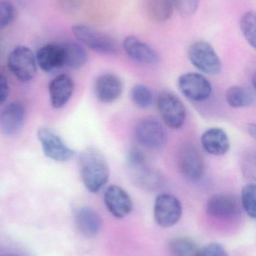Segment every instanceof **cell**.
<instances>
[{
  "label": "cell",
  "mask_w": 256,
  "mask_h": 256,
  "mask_svg": "<svg viewBox=\"0 0 256 256\" xmlns=\"http://www.w3.org/2000/svg\"><path fill=\"white\" fill-rule=\"evenodd\" d=\"M79 166L83 183L90 192H99L109 179L108 162L98 149L90 148L81 152Z\"/></svg>",
  "instance_id": "cell-1"
},
{
  "label": "cell",
  "mask_w": 256,
  "mask_h": 256,
  "mask_svg": "<svg viewBox=\"0 0 256 256\" xmlns=\"http://www.w3.org/2000/svg\"><path fill=\"white\" fill-rule=\"evenodd\" d=\"M72 32L83 44L95 52L105 55H114L118 52L117 40L109 34L84 24L72 26Z\"/></svg>",
  "instance_id": "cell-2"
},
{
  "label": "cell",
  "mask_w": 256,
  "mask_h": 256,
  "mask_svg": "<svg viewBox=\"0 0 256 256\" xmlns=\"http://www.w3.org/2000/svg\"><path fill=\"white\" fill-rule=\"evenodd\" d=\"M188 57L191 63L202 73L216 75L222 70V62L216 51L204 40H198L189 46Z\"/></svg>",
  "instance_id": "cell-3"
},
{
  "label": "cell",
  "mask_w": 256,
  "mask_h": 256,
  "mask_svg": "<svg viewBox=\"0 0 256 256\" xmlns=\"http://www.w3.org/2000/svg\"><path fill=\"white\" fill-rule=\"evenodd\" d=\"M8 67L20 81L29 82L37 70L36 56L27 46H17L8 57Z\"/></svg>",
  "instance_id": "cell-4"
},
{
  "label": "cell",
  "mask_w": 256,
  "mask_h": 256,
  "mask_svg": "<svg viewBox=\"0 0 256 256\" xmlns=\"http://www.w3.org/2000/svg\"><path fill=\"white\" fill-rule=\"evenodd\" d=\"M157 108L164 122L172 129H179L184 124L186 110L180 98L173 93L164 92L157 98Z\"/></svg>",
  "instance_id": "cell-5"
},
{
  "label": "cell",
  "mask_w": 256,
  "mask_h": 256,
  "mask_svg": "<svg viewBox=\"0 0 256 256\" xmlns=\"http://www.w3.org/2000/svg\"><path fill=\"white\" fill-rule=\"evenodd\" d=\"M135 134L142 146L150 149H158L166 142V132L160 122L153 117H146L138 122Z\"/></svg>",
  "instance_id": "cell-6"
},
{
  "label": "cell",
  "mask_w": 256,
  "mask_h": 256,
  "mask_svg": "<svg viewBox=\"0 0 256 256\" xmlns=\"http://www.w3.org/2000/svg\"><path fill=\"white\" fill-rule=\"evenodd\" d=\"M181 202L171 194H162L156 197L154 204V218L158 225L169 228L175 225L181 218Z\"/></svg>",
  "instance_id": "cell-7"
},
{
  "label": "cell",
  "mask_w": 256,
  "mask_h": 256,
  "mask_svg": "<svg viewBox=\"0 0 256 256\" xmlns=\"http://www.w3.org/2000/svg\"><path fill=\"white\" fill-rule=\"evenodd\" d=\"M177 84L182 94L193 102H201L207 100L213 91L211 84L207 78L195 72L181 75Z\"/></svg>",
  "instance_id": "cell-8"
},
{
  "label": "cell",
  "mask_w": 256,
  "mask_h": 256,
  "mask_svg": "<svg viewBox=\"0 0 256 256\" xmlns=\"http://www.w3.org/2000/svg\"><path fill=\"white\" fill-rule=\"evenodd\" d=\"M178 166L182 174L189 180H198L204 176V158L199 149L192 143L182 146L179 152Z\"/></svg>",
  "instance_id": "cell-9"
},
{
  "label": "cell",
  "mask_w": 256,
  "mask_h": 256,
  "mask_svg": "<svg viewBox=\"0 0 256 256\" xmlns=\"http://www.w3.org/2000/svg\"><path fill=\"white\" fill-rule=\"evenodd\" d=\"M37 135L44 153L48 158L58 162H66L75 156V152L50 128H41Z\"/></svg>",
  "instance_id": "cell-10"
},
{
  "label": "cell",
  "mask_w": 256,
  "mask_h": 256,
  "mask_svg": "<svg viewBox=\"0 0 256 256\" xmlns=\"http://www.w3.org/2000/svg\"><path fill=\"white\" fill-rule=\"evenodd\" d=\"M104 202L110 213L117 218H126L133 208L130 196L117 185H111L107 188L104 195Z\"/></svg>",
  "instance_id": "cell-11"
},
{
  "label": "cell",
  "mask_w": 256,
  "mask_h": 256,
  "mask_svg": "<svg viewBox=\"0 0 256 256\" xmlns=\"http://www.w3.org/2000/svg\"><path fill=\"white\" fill-rule=\"evenodd\" d=\"M122 80L115 74L106 73L96 79L95 92L99 102L111 104L117 100L123 93Z\"/></svg>",
  "instance_id": "cell-12"
},
{
  "label": "cell",
  "mask_w": 256,
  "mask_h": 256,
  "mask_svg": "<svg viewBox=\"0 0 256 256\" xmlns=\"http://www.w3.org/2000/svg\"><path fill=\"white\" fill-rule=\"evenodd\" d=\"M125 52L134 61L144 64H156L159 62V56L148 44L135 36H128L123 40Z\"/></svg>",
  "instance_id": "cell-13"
},
{
  "label": "cell",
  "mask_w": 256,
  "mask_h": 256,
  "mask_svg": "<svg viewBox=\"0 0 256 256\" xmlns=\"http://www.w3.org/2000/svg\"><path fill=\"white\" fill-rule=\"evenodd\" d=\"M207 212L216 219L229 220L238 214L240 207L234 197L226 194H216L207 201Z\"/></svg>",
  "instance_id": "cell-14"
},
{
  "label": "cell",
  "mask_w": 256,
  "mask_h": 256,
  "mask_svg": "<svg viewBox=\"0 0 256 256\" xmlns=\"http://www.w3.org/2000/svg\"><path fill=\"white\" fill-rule=\"evenodd\" d=\"M26 111L20 102H12L0 112V130L6 135L18 134L24 126Z\"/></svg>",
  "instance_id": "cell-15"
},
{
  "label": "cell",
  "mask_w": 256,
  "mask_h": 256,
  "mask_svg": "<svg viewBox=\"0 0 256 256\" xmlns=\"http://www.w3.org/2000/svg\"><path fill=\"white\" fill-rule=\"evenodd\" d=\"M36 62L45 72H53L65 66V55L62 45L49 44L39 48L36 52Z\"/></svg>",
  "instance_id": "cell-16"
},
{
  "label": "cell",
  "mask_w": 256,
  "mask_h": 256,
  "mask_svg": "<svg viewBox=\"0 0 256 256\" xmlns=\"http://www.w3.org/2000/svg\"><path fill=\"white\" fill-rule=\"evenodd\" d=\"M74 90V81L68 75L61 74L54 78L49 85L50 98L53 108H63L72 98Z\"/></svg>",
  "instance_id": "cell-17"
},
{
  "label": "cell",
  "mask_w": 256,
  "mask_h": 256,
  "mask_svg": "<svg viewBox=\"0 0 256 256\" xmlns=\"http://www.w3.org/2000/svg\"><path fill=\"white\" fill-rule=\"evenodd\" d=\"M201 146L207 153L214 156H222L230 148V141L224 130L212 128L207 130L201 137Z\"/></svg>",
  "instance_id": "cell-18"
},
{
  "label": "cell",
  "mask_w": 256,
  "mask_h": 256,
  "mask_svg": "<svg viewBox=\"0 0 256 256\" xmlns=\"http://www.w3.org/2000/svg\"><path fill=\"white\" fill-rule=\"evenodd\" d=\"M75 222L80 232L87 238L96 237L102 225V218L99 214L89 207L80 208L77 210Z\"/></svg>",
  "instance_id": "cell-19"
},
{
  "label": "cell",
  "mask_w": 256,
  "mask_h": 256,
  "mask_svg": "<svg viewBox=\"0 0 256 256\" xmlns=\"http://www.w3.org/2000/svg\"><path fill=\"white\" fill-rule=\"evenodd\" d=\"M142 8L150 20L160 24L171 18L174 2V0H142Z\"/></svg>",
  "instance_id": "cell-20"
},
{
  "label": "cell",
  "mask_w": 256,
  "mask_h": 256,
  "mask_svg": "<svg viewBox=\"0 0 256 256\" xmlns=\"http://www.w3.org/2000/svg\"><path fill=\"white\" fill-rule=\"evenodd\" d=\"M134 182L138 186L147 190L158 189L162 183V178L158 172L152 168L148 164L129 168Z\"/></svg>",
  "instance_id": "cell-21"
},
{
  "label": "cell",
  "mask_w": 256,
  "mask_h": 256,
  "mask_svg": "<svg viewBox=\"0 0 256 256\" xmlns=\"http://www.w3.org/2000/svg\"><path fill=\"white\" fill-rule=\"evenodd\" d=\"M225 98L228 104L232 108H246L255 102V94L250 88L235 86L227 90Z\"/></svg>",
  "instance_id": "cell-22"
},
{
  "label": "cell",
  "mask_w": 256,
  "mask_h": 256,
  "mask_svg": "<svg viewBox=\"0 0 256 256\" xmlns=\"http://www.w3.org/2000/svg\"><path fill=\"white\" fill-rule=\"evenodd\" d=\"M65 64L71 68H80L84 66L88 60V54L84 46L75 42H68L63 44Z\"/></svg>",
  "instance_id": "cell-23"
},
{
  "label": "cell",
  "mask_w": 256,
  "mask_h": 256,
  "mask_svg": "<svg viewBox=\"0 0 256 256\" xmlns=\"http://www.w3.org/2000/svg\"><path fill=\"white\" fill-rule=\"evenodd\" d=\"M168 248L173 256H198L201 250L198 245L187 237L174 238Z\"/></svg>",
  "instance_id": "cell-24"
},
{
  "label": "cell",
  "mask_w": 256,
  "mask_h": 256,
  "mask_svg": "<svg viewBox=\"0 0 256 256\" xmlns=\"http://www.w3.org/2000/svg\"><path fill=\"white\" fill-rule=\"evenodd\" d=\"M255 14L254 12H248L240 19V30L246 42L252 48L256 46Z\"/></svg>",
  "instance_id": "cell-25"
},
{
  "label": "cell",
  "mask_w": 256,
  "mask_h": 256,
  "mask_svg": "<svg viewBox=\"0 0 256 256\" xmlns=\"http://www.w3.org/2000/svg\"><path fill=\"white\" fill-rule=\"evenodd\" d=\"M131 98L135 106L141 109H147L153 102V94L151 90L144 85L138 84L132 88Z\"/></svg>",
  "instance_id": "cell-26"
},
{
  "label": "cell",
  "mask_w": 256,
  "mask_h": 256,
  "mask_svg": "<svg viewBox=\"0 0 256 256\" xmlns=\"http://www.w3.org/2000/svg\"><path fill=\"white\" fill-rule=\"evenodd\" d=\"M241 204L245 212L252 219L256 218V186L254 184H248L241 191Z\"/></svg>",
  "instance_id": "cell-27"
},
{
  "label": "cell",
  "mask_w": 256,
  "mask_h": 256,
  "mask_svg": "<svg viewBox=\"0 0 256 256\" xmlns=\"http://www.w3.org/2000/svg\"><path fill=\"white\" fill-rule=\"evenodd\" d=\"M126 160L129 168H136L148 164V158L147 155L138 148H132L129 149L126 155Z\"/></svg>",
  "instance_id": "cell-28"
},
{
  "label": "cell",
  "mask_w": 256,
  "mask_h": 256,
  "mask_svg": "<svg viewBox=\"0 0 256 256\" xmlns=\"http://www.w3.org/2000/svg\"><path fill=\"white\" fill-rule=\"evenodd\" d=\"M15 15V7L10 2H0V30L7 26L13 20Z\"/></svg>",
  "instance_id": "cell-29"
},
{
  "label": "cell",
  "mask_w": 256,
  "mask_h": 256,
  "mask_svg": "<svg viewBox=\"0 0 256 256\" xmlns=\"http://www.w3.org/2000/svg\"><path fill=\"white\" fill-rule=\"evenodd\" d=\"M200 0H174V7L182 16H192L198 10Z\"/></svg>",
  "instance_id": "cell-30"
},
{
  "label": "cell",
  "mask_w": 256,
  "mask_h": 256,
  "mask_svg": "<svg viewBox=\"0 0 256 256\" xmlns=\"http://www.w3.org/2000/svg\"><path fill=\"white\" fill-rule=\"evenodd\" d=\"M198 256H228V254L222 245L212 243L201 249Z\"/></svg>",
  "instance_id": "cell-31"
},
{
  "label": "cell",
  "mask_w": 256,
  "mask_h": 256,
  "mask_svg": "<svg viewBox=\"0 0 256 256\" xmlns=\"http://www.w3.org/2000/svg\"><path fill=\"white\" fill-rule=\"evenodd\" d=\"M9 94V85L7 78L0 73V104L4 103Z\"/></svg>",
  "instance_id": "cell-32"
},
{
  "label": "cell",
  "mask_w": 256,
  "mask_h": 256,
  "mask_svg": "<svg viewBox=\"0 0 256 256\" xmlns=\"http://www.w3.org/2000/svg\"><path fill=\"white\" fill-rule=\"evenodd\" d=\"M248 132L249 134L255 138L256 136V126L255 124H249L247 127Z\"/></svg>",
  "instance_id": "cell-33"
},
{
  "label": "cell",
  "mask_w": 256,
  "mask_h": 256,
  "mask_svg": "<svg viewBox=\"0 0 256 256\" xmlns=\"http://www.w3.org/2000/svg\"><path fill=\"white\" fill-rule=\"evenodd\" d=\"M3 256H19L16 255V254H6V255H4Z\"/></svg>",
  "instance_id": "cell-34"
}]
</instances>
